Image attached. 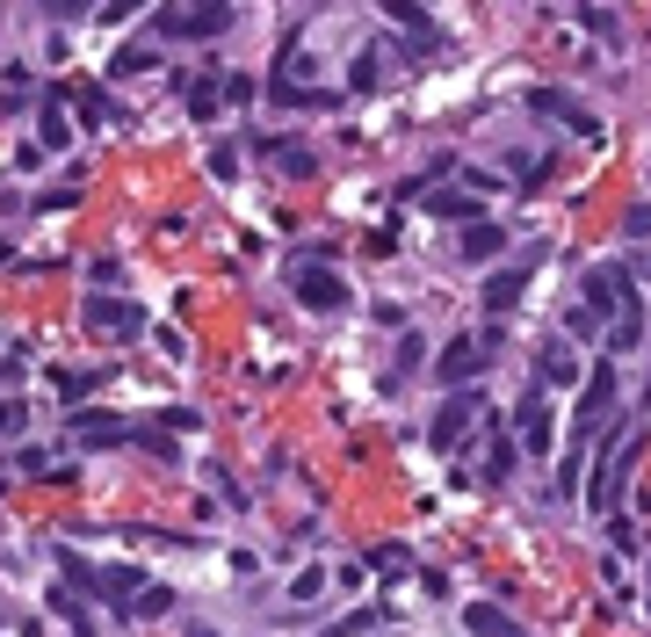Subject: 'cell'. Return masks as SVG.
<instances>
[{
	"label": "cell",
	"mask_w": 651,
	"mask_h": 637,
	"mask_svg": "<svg viewBox=\"0 0 651 637\" xmlns=\"http://www.w3.org/2000/svg\"><path fill=\"white\" fill-rule=\"evenodd\" d=\"M500 247H507V232H500V225H485V218H478V225H463V239H456V254H463V261H485V254H500Z\"/></svg>",
	"instance_id": "obj_13"
},
{
	"label": "cell",
	"mask_w": 651,
	"mask_h": 637,
	"mask_svg": "<svg viewBox=\"0 0 651 637\" xmlns=\"http://www.w3.org/2000/svg\"><path fill=\"white\" fill-rule=\"evenodd\" d=\"M521 290H529V268H500V276H485V312H514Z\"/></svg>",
	"instance_id": "obj_12"
},
{
	"label": "cell",
	"mask_w": 651,
	"mask_h": 637,
	"mask_svg": "<svg viewBox=\"0 0 651 637\" xmlns=\"http://www.w3.org/2000/svg\"><path fill=\"white\" fill-rule=\"evenodd\" d=\"M217 87H225V102H246V95H254V80H246V73H225Z\"/></svg>",
	"instance_id": "obj_33"
},
{
	"label": "cell",
	"mask_w": 651,
	"mask_h": 637,
	"mask_svg": "<svg viewBox=\"0 0 651 637\" xmlns=\"http://www.w3.org/2000/svg\"><path fill=\"white\" fill-rule=\"evenodd\" d=\"M427 210H434V218H456V225H478V203L463 196V189H434V203H427Z\"/></svg>",
	"instance_id": "obj_19"
},
{
	"label": "cell",
	"mask_w": 651,
	"mask_h": 637,
	"mask_svg": "<svg viewBox=\"0 0 651 637\" xmlns=\"http://www.w3.org/2000/svg\"><path fill=\"white\" fill-rule=\"evenodd\" d=\"M529 109L550 116V124H565V131H579V138H601V124H594L572 95H557V87H529Z\"/></svg>",
	"instance_id": "obj_9"
},
{
	"label": "cell",
	"mask_w": 651,
	"mask_h": 637,
	"mask_svg": "<svg viewBox=\"0 0 651 637\" xmlns=\"http://www.w3.org/2000/svg\"><path fill=\"white\" fill-rule=\"evenodd\" d=\"M377 73H384V51L369 44V51L355 58V66H348V95H377Z\"/></svg>",
	"instance_id": "obj_18"
},
{
	"label": "cell",
	"mask_w": 651,
	"mask_h": 637,
	"mask_svg": "<svg viewBox=\"0 0 651 637\" xmlns=\"http://www.w3.org/2000/svg\"><path fill=\"white\" fill-rule=\"evenodd\" d=\"M217 109H225V87H217V80H189V116H203V124H210Z\"/></svg>",
	"instance_id": "obj_22"
},
{
	"label": "cell",
	"mask_w": 651,
	"mask_h": 637,
	"mask_svg": "<svg viewBox=\"0 0 651 637\" xmlns=\"http://www.w3.org/2000/svg\"><path fill=\"white\" fill-rule=\"evenodd\" d=\"M73 435H80L87 449H116V442L131 435V428H123L116 413H73Z\"/></svg>",
	"instance_id": "obj_11"
},
{
	"label": "cell",
	"mask_w": 651,
	"mask_h": 637,
	"mask_svg": "<svg viewBox=\"0 0 651 637\" xmlns=\"http://www.w3.org/2000/svg\"><path fill=\"white\" fill-rule=\"evenodd\" d=\"M268 153H275V167H283L290 181H312V174H319V160H312V153H304V145H297V138H283V145H268Z\"/></svg>",
	"instance_id": "obj_15"
},
{
	"label": "cell",
	"mask_w": 651,
	"mask_h": 637,
	"mask_svg": "<svg viewBox=\"0 0 651 637\" xmlns=\"http://www.w3.org/2000/svg\"><path fill=\"white\" fill-rule=\"evenodd\" d=\"M87 326H95L102 333V341H138V333H145V312L131 305V297H109V290H95V297H87Z\"/></svg>",
	"instance_id": "obj_5"
},
{
	"label": "cell",
	"mask_w": 651,
	"mask_h": 637,
	"mask_svg": "<svg viewBox=\"0 0 651 637\" xmlns=\"http://www.w3.org/2000/svg\"><path fill=\"white\" fill-rule=\"evenodd\" d=\"M44 145H51V153H66V145H73V124H66V87H51V102H44Z\"/></svg>",
	"instance_id": "obj_14"
},
{
	"label": "cell",
	"mask_w": 651,
	"mask_h": 637,
	"mask_svg": "<svg viewBox=\"0 0 651 637\" xmlns=\"http://www.w3.org/2000/svg\"><path fill=\"white\" fill-rule=\"evenodd\" d=\"M478 413H485V399H478L471 384H463V391H449V406L434 413V428H427V435H434V449H449V457H456V449H471Z\"/></svg>",
	"instance_id": "obj_4"
},
{
	"label": "cell",
	"mask_w": 651,
	"mask_h": 637,
	"mask_svg": "<svg viewBox=\"0 0 651 637\" xmlns=\"http://www.w3.org/2000/svg\"><path fill=\"white\" fill-rule=\"evenodd\" d=\"M167 609H174L167 587H138V609H131V616H167Z\"/></svg>",
	"instance_id": "obj_29"
},
{
	"label": "cell",
	"mask_w": 651,
	"mask_h": 637,
	"mask_svg": "<svg viewBox=\"0 0 651 637\" xmlns=\"http://www.w3.org/2000/svg\"><path fill=\"white\" fill-rule=\"evenodd\" d=\"M384 22H398V29H413L420 44L434 37V22H427V8H420V0H384Z\"/></svg>",
	"instance_id": "obj_17"
},
{
	"label": "cell",
	"mask_w": 651,
	"mask_h": 637,
	"mask_svg": "<svg viewBox=\"0 0 651 637\" xmlns=\"http://www.w3.org/2000/svg\"><path fill=\"white\" fill-rule=\"evenodd\" d=\"M463 623H471V637H514V623L492 609V601H478V609H463Z\"/></svg>",
	"instance_id": "obj_20"
},
{
	"label": "cell",
	"mask_w": 651,
	"mask_h": 637,
	"mask_svg": "<svg viewBox=\"0 0 651 637\" xmlns=\"http://www.w3.org/2000/svg\"><path fill=\"white\" fill-rule=\"evenodd\" d=\"M521 428H529L521 442H529L536 457H543V449H550V406H543V384H529V391H521Z\"/></svg>",
	"instance_id": "obj_10"
},
{
	"label": "cell",
	"mask_w": 651,
	"mask_h": 637,
	"mask_svg": "<svg viewBox=\"0 0 651 637\" xmlns=\"http://www.w3.org/2000/svg\"><path fill=\"white\" fill-rule=\"evenodd\" d=\"M290 290H297V305H312V312H348V283H340L333 268H319V261H304L290 276Z\"/></svg>",
	"instance_id": "obj_7"
},
{
	"label": "cell",
	"mask_w": 651,
	"mask_h": 637,
	"mask_svg": "<svg viewBox=\"0 0 651 637\" xmlns=\"http://www.w3.org/2000/svg\"><path fill=\"white\" fill-rule=\"evenodd\" d=\"M377 623H384L377 609H362V616H348V623H333L326 637H369V630H377Z\"/></svg>",
	"instance_id": "obj_30"
},
{
	"label": "cell",
	"mask_w": 651,
	"mask_h": 637,
	"mask_svg": "<svg viewBox=\"0 0 651 637\" xmlns=\"http://www.w3.org/2000/svg\"><path fill=\"white\" fill-rule=\"evenodd\" d=\"M319 594H326V572H319V565H304L297 580H290V601H319Z\"/></svg>",
	"instance_id": "obj_27"
},
{
	"label": "cell",
	"mask_w": 651,
	"mask_h": 637,
	"mask_svg": "<svg viewBox=\"0 0 651 637\" xmlns=\"http://www.w3.org/2000/svg\"><path fill=\"white\" fill-rule=\"evenodd\" d=\"M492 355H500V348H492V341H485V326H478V333H456V341H449L442 355H434V377H442L449 391H463V384H471V377L485 370V362H492Z\"/></svg>",
	"instance_id": "obj_3"
},
{
	"label": "cell",
	"mask_w": 651,
	"mask_h": 637,
	"mask_svg": "<svg viewBox=\"0 0 651 637\" xmlns=\"http://www.w3.org/2000/svg\"><path fill=\"white\" fill-rule=\"evenodd\" d=\"M514 471V442H492V457H485V485H507Z\"/></svg>",
	"instance_id": "obj_26"
},
{
	"label": "cell",
	"mask_w": 651,
	"mask_h": 637,
	"mask_svg": "<svg viewBox=\"0 0 651 637\" xmlns=\"http://www.w3.org/2000/svg\"><path fill=\"white\" fill-rule=\"evenodd\" d=\"M615 406V362H594L586 370V391H579V406H572V442H586L594 435V420Z\"/></svg>",
	"instance_id": "obj_6"
},
{
	"label": "cell",
	"mask_w": 651,
	"mask_h": 637,
	"mask_svg": "<svg viewBox=\"0 0 651 637\" xmlns=\"http://www.w3.org/2000/svg\"><path fill=\"white\" fill-rule=\"evenodd\" d=\"M594 326H601L594 312H565V333H572V341H586V333H594Z\"/></svg>",
	"instance_id": "obj_34"
},
{
	"label": "cell",
	"mask_w": 651,
	"mask_h": 637,
	"mask_svg": "<svg viewBox=\"0 0 651 637\" xmlns=\"http://www.w3.org/2000/svg\"><path fill=\"white\" fill-rule=\"evenodd\" d=\"M225 22H232V0H174V8H160L152 37H217Z\"/></svg>",
	"instance_id": "obj_2"
},
{
	"label": "cell",
	"mask_w": 651,
	"mask_h": 637,
	"mask_svg": "<svg viewBox=\"0 0 651 637\" xmlns=\"http://www.w3.org/2000/svg\"><path fill=\"white\" fill-rule=\"evenodd\" d=\"M152 66V44H123L116 58H109V80H131V73H145Z\"/></svg>",
	"instance_id": "obj_23"
},
{
	"label": "cell",
	"mask_w": 651,
	"mask_h": 637,
	"mask_svg": "<svg viewBox=\"0 0 651 637\" xmlns=\"http://www.w3.org/2000/svg\"><path fill=\"white\" fill-rule=\"evenodd\" d=\"M138 587H145V580H138L131 565H109V572H95V594H116V601H123V594H138Z\"/></svg>",
	"instance_id": "obj_24"
},
{
	"label": "cell",
	"mask_w": 651,
	"mask_h": 637,
	"mask_svg": "<svg viewBox=\"0 0 651 637\" xmlns=\"http://www.w3.org/2000/svg\"><path fill=\"white\" fill-rule=\"evenodd\" d=\"M66 102L80 109V124H109V102H102V95H87V87H66Z\"/></svg>",
	"instance_id": "obj_25"
},
{
	"label": "cell",
	"mask_w": 651,
	"mask_h": 637,
	"mask_svg": "<svg viewBox=\"0 0 651 637\" xmlns=\"http://www.w3.org/2000/svg\"><path fill=\"white\" fill-rule=\"evenodd\" d=\"M95 384H102L95 370H58V377H51V391H58V399H66V406H80V399H87V391H95Z\"/></svg>",
	"instance_id": "obj_21"
},
{
	"label": "cell",
	"mask_w": 651,
	"mask_h": 637,
	"mask_svg": "<svg viewBox=\"0 0 651 637\" xmlns=\"http://www.w3.org/2000/svg\"><path fill=\"white\" fill-rule=\"evenodd\" d=\"M615 290H623V283H615L608 268H594V276H586V312H594V319H615Z\"/></svg>",
	"instance_id": "obj_16"
},
{
	"label": "cell",
	"mask_w": 651,
	"mask_h": 637,
	"mask_svg": "<svg viewBox=\"0 0 651 637\" xmlns=\"http://www.w3.org/2000/svg\"><path fill=\"white\" fill-rule=\"evenodd\" d=\"M22 420H29V406H22V399H0V442L22 435Z\"/></svg>",
	"instance_id": "obj_31"
},
{
	"label": "cell",
	"mask_w": 651,
	"mask_h": 637,
	"mask_svg": "<svg viewBox=\"0 0 651 637\" xmlns=\"http://www.w3.org/2000/svg\"><path fill=\"white\" fill-rule=\"evenodd\" d=\"M536 384H543V391H572V384H586V377H579V355H572V333H557V341L536 348Z\"/></svg>",
	"instance_id": "obj_8"
},
{
	"label": "cell",
	"mask_w": 651,
	"mask_h": 637,
	"mask_svg": "<svg viewBox=\"0 0 651 637\" xmlns=\"http://www.w3.org/2000/svg\"><path fill=\"white\" fill-rule=\"evenodd\" d=\"M637 420H623V428L608 435V457H601V471H594V493H586V507L594 514H615V493H623V478H630V457H637Z\"/></svg>",
	"instance_id": "obj_1"
},
{
	"label": "cell",
	"mask_w": 651,
	"mask_h": 637,
	"mask_svg": "<svg viewBox=\"0 0 651 637\" xmlns=\"http://www.w3.org/2000/svg\"><path fill=\"white\" fill-rule=\"evenodd\" d=\"M630 239H651V203H630V218H623Z\"/></svg>",
	"instance_id": "obj_32"
},
{
	"label": "cell",
	"mask_w": 651,
	"mask_h": 637,
	"mask_svg": "<svg viewBox=\"0 0 651 637\" xmlns=\"http://www.w3.org/2000/svg\"><path fill=\"white\" fill-rule=\"evenodd\" d=\"M579 464H586V442H572V457L557 464V493H579Z\"/></svg>",
	"instance_id": "obj_28"
},
{
	"label": "cell",
	"mask_w": 651,
	"mask_h": 637,
	"mask_svg": "<svg viewBox=\"0 0 651 637\" xmlns=\"http://www.w3.org/2000/svg\"><path fill=\"white\" fill-rule=\"evenodd\" d=\"M196 637H210V630H196Z\"/></svg>",
	"instance_id": "obj_35"
}]
</instances>
